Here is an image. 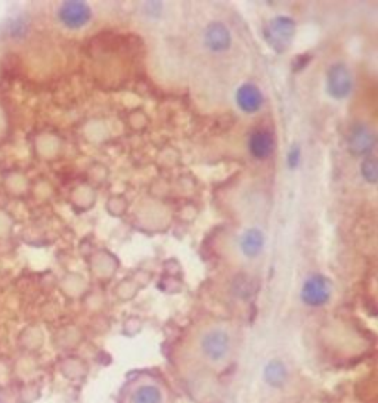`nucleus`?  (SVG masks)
<instances>
[{
    "label": "nucleus",
    "instance_id": "nucleus-1",
    "mask_svg": "<svg viewBox=\"0 0 378 403\" xmlns=\"http://www.w3.org/2000/svg\"><path fill=\"white\" fill-rule=\"evenodd\" d=\"M295 36V22L290 17H275L272 18L263 30V37H265L269 48L277 53H284L287 51L293 39Z\"/></svg>",
    "mask_w": 378,
    "mask_h": 403
},
{
    "label": "nucleus",
    "instance_id": "nucleus-2",
    "mask_svg": "<svg viewBox=\"0 0 378 403\" xmlns=\"http://www.w3.org/2000/svg\"><path fill=\"white\" fill-rule=\"evenodd\" d=\"M231 336L221 328L205 332L201 338V352L204 358L212 363H219L226 359L231 352Z\"/></svg>",
    "mask_w": 378,
    "mask_h": 403
},
{
    "label": "nucleus",
    "instance_id": "nucleus-3",
    "mask_svg": "<svg viewBox=\"0 0 378 403\" xmlns=\"http://www.w3.org/2000/svg\"><path fill=\"white\" fill-rule=\"evenodd\" d=\"M331 293H333V285L327 276L315 273L311 275L304 281L302 288V302L306 306L311 307H320L329 302Z\"/></svg>",
    "mask_w": 378,
    "mask_h": 403
},
{
    "label": "nucleus",
    "instance_id": "nucleus-4",
    "mask_svg": "<svg viewBox=\"0 0 378 403\" xmlns=\"http://www.w3.org/2000/svg\"><path fill=\"white\" fill-rule=\"evenodd\" d=\"M353 90V76L349 67L336 62L327 71V94L333 99H346Z\"/></svg>",
    "mask_w": 378,
    "mask_h": 403
},
{
    "label": "nucleus",
    "instance_id": "nucleus-5",
    "mask_svg": "<svg viewBox=\"0 0 378 403\" xmlns=\"http://www.w3.org/2000/svg\"><path fill=\"white\" fill-rule=\"evenodd\" d=\"M377 144V136L372 128H370L368 124L365 123H356L352 126L349 139H347V146L349 151L353 155L359 157H368L375 148Z\"/></svg>",
    "mask_w": 378,
    "mask_h": 403
},
{
    "label": "nucleus",
    "instance_id": "nucleus-6",
    "mask_svg": "<svg viewBox=\"0 0 378 403\" xmlns=\"http://www.w3.org/2000/svg\"><path fill=\"white\" fill-rule=\"evenodd\" d=\"M58 18L62 26L71 30L85 27L92 19V9L87 3L71 0V2H64L58 9Z\"/></svg>",
    "mask_w": 378,
    "mask_h": 403
},
{
    "label": "nucleus",
    "instance_id": "nucleus-7",
    "mask_svg": "<svg viewBox=\"0 0 378 403\" xmlns=\"http://www.w3.org/2000/svg\"><path fill=\"white\" fill-rule=\"evenodd\" d=\"M204 43L207 46V49L216 53H221L227 51L232 44V36L229 28L223 24V22H212L207 26L204 33Z\"/></svg>",
    "mask_w": 378,
    "mask_h": 403
},
{
    "label": "nucleus",
    "instance_id": "nucleus-8",
    "mask_svg": "<svg viewBox=\"0 0 378 403\" xmlns=\"http://www.w3.org/2000/svg\"><path fill=\"white\" fill-rule=\"evenodd\" d=\"M237 103L241 111L247 114L257 112L263 105V95L253 83H246L237 90Z\"/></svg>",
    "mask_w": 378,
    "mask_h": 403
},
{
    "label": "nucleus",
    "instance_id": "nucleus-9",
    "mask_svg": "<svg viewBox=\"0 0 378 403\" xmlns=\"http://www.w3.org/2000/svg\"><path fill=\"white\" fill-rule=\"evenodd\" d=\"M275 148V139L273 135L266 130V129H260L251 133L250 139H248V149L251 155L257 160H265L268 158Z\"/></svg>",
    "mask_w": 378,
    "mask_h": 403
},
{
    "label": "nucleus",
    "instance_id": "nucleus-10",
    "mask_svg": "<svg viewBox=\"0 0 378 403\" xmlns=\"http://www.w3.org/2000/svg\"><path fill=\"white\" fill-rule=\"evenodd\" d=\"M263 378L269 387L282 388L289 379V370L285 363L280 359H272L263 370Z\"/></svg>",
    "mask_w": 378,
    "mask_h": 403
},
{
    "label": "nucleus",
    "instance_id": "nucleus-11",
    "mask_svg": "<svg viewBox=\"0 0 378 403\" xmlns=\"http://www.w3.org/2000/svg\"><path fill=\"white\" fill-rule=\"evenodd\" d=\"M239 246H241V251L244 256L256 257L261 252L263 246H265V235H263L260 229L251 228L246 230L244 235L241 237V243H239Z\"/></svg>",
    "mask_w": 378,
    "mask_h": 403
},
{
    "label": "nucleus",
    "instance_id": "nucleus-12",
    "mask_svg": "<svg viewBox=\"0 0 378 403\" xmlns=\"http://www.w3.org/2000/svg\"><path fill=\"white\" fill-rule=\"evenodd\" d=\"M132 403H163V391L157 386L144 384L133 391Z\"/></svg>",
    "mask_w": 378,
    "mask_h": 403
},
{
    "label": "nucleus",
    "instance_id": "nucleus-13",
    "mask_svg": "<svg viewBox=\"0 0 378 403\" xmlns=\"http://www.w3.org/2000/svg\"><path fill=\"white\" fill-rule=\"evenodd\" d=\"M361 175L368 183H377L378 180V163L375 157H365L361 164Z\"/></svg>",
    "mask_w": 378,
    "mask_h": 403
},
{
    "label": "nucleus",
    "instance_id": "nucleus-14",
    "mask_svg": "<svg viewBox=\"0 0 378 403\" xmlns=\"http://www.w3.org/2000/svg\"><path fill=\"white\" fill-rule=\"evenodd\" d=\"M28 33V19L26 17H15L9 21L8 34L12 39H22Z\"/></svg>",
    "mask_w": 378,
    "mask_h": 403
},
{
    "label": "nucleus",
    "instance_id": "nucleus-15",
    "mask_svg": "<svg viewBox=\"0 0 378 403\" xmlns=\"http://www.w3.org/2000/svg\"><path fill=\"white\" fill-rule=\"evenodd\" d=\"M300 157H302L300 148L297 146V145H293L291 149L289 151V155H287V163H289V167L291 170L299 167V164H300Z\"/></svg>",
    "mask_w": 378,
    "mask_h": 403
}]
</instances>
